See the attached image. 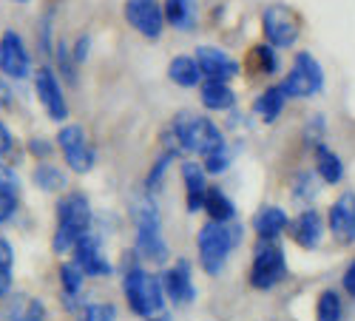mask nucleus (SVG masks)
Listing matches in <instances>:
<instances>
[{
    "label": "nucleus",
    "instance_id": "16",
    "mask_svg": "<svg viewBox=\"0 0 355 321\" xmlns=\"http://www.w3.org/2000/svg\"><path fill=\"white\" fill-rule=\"evenodd\" d=\"M165 290H168V296L176 302V304H185L193 299V284H191V273H188V261H180L173 270L165 273L162 279Z\"/></svg>",
    "mask_w": 355,
    "mask_h": 321
},
{
    "label": "nucleus",
    "instance_id": "10",
    "mask_svg": "<svg viewBox=\"0 0 355 321\" xmlns=\"http://www.w3.org/2000/svg\"><path fill=\"white\" fill-rule=\"evenodd\" d=\"M125 17L145 37H159L162 35L165 15H162L159 0H128L125 3Z\"/></svg>",
    "mask_w": 355,
    "mask_h": 321
},
{
    "label": "nucleus",
    "instance_id": "11",
    "mask_svg": "<svg viewBox=\"0 0 355 321\" xmlns=\"http://www.w3.org/2000/svg\"><path fill=\"white\" fill-rule=\"evenodd\" d=\"M284 276V256L276 245H261L256 250V261H253V273H250V281L253 287L259 290H268L273 287L276 281H282Z\"/></svg>",
    "mask_w": 355,
    "mask_h": 321
},
{
    "label": "nucleus",
    "instance_id": "33",
    "mask_svg": "<svg viewBox=\"0 0 355 321\" xmlns=\"http://www.w3.org/2000/svg\"><path fill=\"white\" fill-rule=\"evenodd\" d=\"M17 211V193H9V191H0V225L9 222Z\"/></svg>",
    "mask_w": 355,
    "mask_h": 321
},
{
    "label": "nucleus",
    "instance_id": "17",
    "mask_svg": "<svg viewBox=\"0 0 355 321\" xmlns=\"http://www.w3.org/2000/svg\"><path fill=\"white\" fill-rule=\"evenodd\" d=\"M321 216H318V211H304L299 219H295V225H293V236H295V242H299L302 248H318V242H321Z\"/></svg>",
    "mask_w": 355,
    "mask_h": 321
},
{
    "label": "nucleus",
    "instance_id": "30",
    "mask_svg": "<svg viewBox=\"0 0 355 321\" xmlns=\"http://www.w3.org/2000/svg\"><path fill=\"white\" fill-rule=\"evenodd\" d=\"M83 321H114V307L111 304H88L83 310Z\"/></svg>",
    "mask_w": 355,
    "mask_h": 321
},
{
    "label": "nucleus",
    "instance_id": "9",
    "mask_svg": "<svg viewBox=\"0 0 355 321\" xmlns=\"http://www.w3.org/2000/svg\"><path fill=\"white\" fill-rule=\"evenodd\" d=\"M35 92L46 108V114L51 116L54 123H63L69 116V105H66V97H63V89H60V80L54 77V71L49 66L37 69L35 74Z\"/></svg>",
    "mask_w": 355,
    "mask_h": 321
},
{
    "label": "nucleus",
    "instance_id": "4",
    "mask_svg": "<svg viewBox=\"0 0 355 321\" xmlns=\"http://www.w3.org/2000/svg\"><path fill=\"white\" fill-rule=\"evenodd\" d=\"M125 296L137 315L154 318L162 310V281L148 276L139 268H131L125 273Z\"/></svg>",
    "mask_w": 355,
    "mask_h": 321
},
{
    "label": "nucleus",
    "instance_id": "31",
    "mask_svg": "<svg viewBox=\"0 0 355 321\" xmlns=\"http://www.w3.org/2000/svg\"><path fill=\"white\" fill-rule=\"evenodd\" d=\"M205 157H208V162H205V171H211V173L225 171L227 162H230V154H227L225 145H222V148H216V151H211V154H205Z\"/></svg>",
    "mask_w": 355,
    "mask_h": 321
},
{
    "label": "nucleus",
    "instance_id": "14",
    "mask_svg": "<svg viewBox=\"0 0 355 321\" xmlns=\"http://www.w3.org/2000/svg\"><path fill=\"white\" fill-rule=\"evenodd\" d=\"M196 66L202 74H208L211 80H230L236 77V71H239V66H236V60H230V57L214 46H202L196 51Z\"/></svg>",
    "mask_w": 355,
    "mask_h": 321
},
{
    "label": "nucleus",
    "instance_id": "5",
    "mask_svg": "<svg viewBox=\"0 0 355 321\" xmlns=\"http://www.w3.org/2000/svg\"><path fill=\"white\" fill-rule=\"evenodd\" d=\"M137 219V248L145 259L165 261L168 259V245L162 242V230H159V214L151 202H137L134 208Z\"/></svg>",
    "mask_w": 355,
    "mask_h": 321
},
{
    "label": "nucleus",
    "instance_id": "40",
    "mask_svg": "<svg viewBox=\"0 0 355 321\" xmlns=\"http://www.w3.org/2000/svg\"><path fill=\"white\" fill-rule=\"evenodd\" d=\"M344 287H347V293L355 299V261L347 268V273H344Z\"/></svg>",
    "mask_w": 355,
    "mask_h": 321
},
{
    "label": "nucleus",
    "instance_id": "25",
    "mask_svg": "<svg viewBox=\"0 0 355 321\" xmlns=\"http://www.w3.org/2000/svg\"><path fill=\"white\" fill-rule=\"evenodd\" d=\"M168 74H171V80H173L176 85H185V89L196 85L199 77H202L196 60H191V57H176V60L171 63V69H168Z\"/></svg>",
    "mask_w": 355,
    "mask_h": 321
},
{
    "label": "nucleus",
    "instance_id": "35",
    "mask_svg": "<svg viewBox=\"0 0 355 321\" xmlns=\"http://www.w3.org/2000/svg\"><path fill=\"white\" fill-rule=\"evenodd\" d=\"M28 151H32L35 157H40V162H46V157L51 154V145H49V142H43L40 137H35L32 142H28Z\"/></svg>",
    "mask_w": 355,
    "mask_h": 321
},
{
    "label": "nucleus",
    "instance_id": "41",
    "mask_svg": "<svg viewBox=\"0 0 355 321\" xmlns=\"http://www.w3.org/2000/svg\"><path fill=\"white\" fill-rule=\"evenodd\" d=\"M85 54H88V37H80L77 49H74V57H77V60H85Z\"/></svg>",
    "mask_w": 355,
    "mask_h": 321
},
{
    "label": "nucleus",
    "instance_id": "1",
    "mask_svg": "<svg viewBox=\"0 0 355 321\" xmlns=\"http://www.w3.org/2000/svg\"><path fill=\"white\" fill-rule=\"evenodd\" d=\"M92 225V208H88V199L83 193H69L57 202V230L51 248L54 253H71L74 245L88 233Z\"/></svg>",
    "mask_w": 355,
    "mask_h": 321
},
{
    "label": "nucleus",
    "instance_id": "34",
    "mask_svg": "<svg viewBox=\"0 0 355 321\" xmlns=\"http://www.w3.org/2000/svg\"><path fill=\"white\" fill-rule=\"evenodd\" d=\"M0 191L17 193V173H15L6 162H0Z\"/></svg>",
    "mask_w": 355,
    "mask_h": 321
},
{
    "label": "nucleus",
    "instance_id": "21",
    "mask_svg": "<svg viewBox=\"0 0 355 321\" xmlns=\"http://www.w3.org/2000/svg\"><path fill=\"white\" fill-rule=\"evenodd\" d=\"M233 92L227 89V83H222V80H211V83H205L202 85V103L208 105L211 111H225V108H230L233 105Z\"/></svg>",
    "mask_w": 355,
    "mask_h": 321
},
{
    "label": "nucleus",
    "instance_id": "2",
    "mask_svg": "<svg viewBox=\"0 0 355 321\" xmlns=\"http://www.w3.org/2000/svg\"><path fill=\"white\" fill-rule=\"evenodd\" d=\"M173 137L180 139V145L185 151H193V154H211L225 145L219 128L211 120H205V116H191V114L176 116Z\"/></svg>",
    "mask_w": 355,
    "mask_h": 321
},
{
    "label": "nucleus",
    "instance_id": "36",
    "mask_svg": "<svg viewBox=\"0 0 355 321\" xmlns=\"http://www.w3.org/2000/svg\"><path fill=\"white\" fill-rule=\"evenodd\" d=\"M12 261H15V253H12V245L0 236V268L12 270Z\"/></svg>",
    "mask_w": 355,
    "mask_h": 321
},
{
    "label": "nucleus",
    "instance_id": "8",
    "mask_svg": "<svg viewBox=\"0 0 355 321\" xmlns=\"http://www.w3.org/2000/svg\"><path fill=\"white\" fill-rule=\"evenodd\" d=\"M57 142H60V151H63V157H66V162H69L71 171H77V173L92 171L94 151H92V145H88V139H85V131L80 125L60 128V134H57Z\"/></svg>",
    "mask_w": 355,
    "mask_h": 321
},
{
    "label": "nucleus",
    "instance_id": "13",
    "mask_svg": "<svg viewBox=\"0 0 355 321\" xmlns=\"http://www.w3.org/2000/svg\"><path fill=\"white\" fill-rule=\"evenodd\" d=\"M74 261H77V268L85 273V276H108L111 273V265L105 261V256L100 253V242L94 236H85L74 245Z\"/></svg>",
    "mask_w": 355,
    "mask_h": 321
},
{
    "label": "nucleus",
    "instance_id": "18",
    "mask_svg": "<svg viewBox=\"0 0 355 321\" xmlns=\"http://www.w3.org/2000/svg\"><path fill=\"white\" fill-rule=\"evenodd\" d=\"M46 307L35 296H15L6 304V321H43Z\"/></svg>",
    "mask_w": 355,
    "mask_h": 321
},
{
    "label": "nucleus",
    "instance_id": "6",
    "mask_svg": "<svg viewBox=\"0 0 355 321\" xmlns=\"http://www.w3.org/2000/svg\"><path fill=\"white\" fill-rule=\"evenodd\" d=\"M321 83H324V74H321V66L315 63V57L299 54L282 89L290 97H313L321 89Z\"/></svg>",
    "mask_w": 355,
    "mask_h": 321
},
{
    "label": "nucleus",
    "instance_id": "43",
    "mask_svg": "<svg viewBox=\"0 0 355 321\" xmlns=\"http://www.w3.org/2000/svg\"><path fill=\"white\" fill-rule=\"evenodd\" d=\"M15 3H26V0H15Z\"/></svg>",
    "mask_w": 355,
    "mask_h": 321
},
{
    "label": "nucleus",
    "instance_id": "42",
    "mask_svg": "<svg viewBox=\"0 0 355 321\" xmlns=\"http://www.w3.org/2000/svg\"><path fill=\"white\" fill-rule=\"evenodd\" d=\"M12 103V92H9V85L0 83V108H6Z\"/></svg>",
    "mask_w": 355,
    "mask_h": 321
},
{
    "label": "nucleus",
    "instance_id": "29",
    "mask_svg": "<svg viewBox=\"0 0 355 321\" xmlns=\"http://www.w3.org/2000/svg\"><path fill=\"white\" fill-rule=\"evenodd\" d=\"M83 279H85V273L77 268V261H66V265H60V284L66 290V296H77L80 293Z\"/></svg>",
    "mask_w": 355,
    "mask_h": 321
},
{
    "label": "nucleus",
    "instance_id": "39",
    "mask_svg": "<svg viewBox=\"0 0 355 321\" xmlns=\"http://www.w3.org/2000/svg\"><path fill=\"white\" fill-rule=\"evenodd\" d=\"M12 290V270H6V268H0V299H3L6 293Z\"/></svg>",
    "mask_w": 355,
    "mask_h": 321
},
{
    "label": "nucleus",
    "instance_id": "28",
    "mask_svg": "<svg viewBox=\"0 0 355 321\" xmlns=\"http://www.w3.org/2000/svg\"><path fill=\"white\" fill-rule=\"evenodd\" d=\"M341 313H344V307H341L338 293L336 290H324L318 299V310H315L318 321H341Z\"/></svg>",
    "mask_w": 355,
    "mask_h": 321
},
{
    "label": "nucleus",
    "instance_id": "12",
    "mask_svg": "<svg viewBox=\"0 0 355 321\" xmlns=\"http://www.w3.org/2000/svg\"><path fill=\"white\" fill-rule=\"evenodd\" d=\"M261 26H264V37L273 46H290L299 37V20L293 17L287 6H270L261 17Z\"/></svg>",
    "mask_w": 355,
    "mask_h": 321
},
{
    "label": "nucleus",
    "instance_id": "38",
    "mask_svg": "<svg viewBox=\"0 0 355 321\" xmlns=\"http://www.w3.org/2000/svg\"><path fill=\"white\" fill-rule=\"evenodd\" d=\"M168 159H171V157H162V159L157 162V168L148 173V185H151V188H157V182H159V177H162V171L168 168Z\"/></svg>",
    "mask_w": 355,
    "mask_h": 321
},
{
    "label": "nucleus",
    "instance_id": "19",
    "mask_svg": "<svg viewBox=\"0 0 355 321\" xmlns=\"http://www.w3.org/2000/svg\"><path fill=\"white\" fill-rule=\"evenodd\" d=\"M162 15L173 28L188 32V28H193V23H196V0H165Z\"/></svg>",
    "mask_w": 355,
    "mask_h": 321
},
{
    "label": "nucleus",
    "instance_id": "15",
    "mask_svg": "<svg viewBox=\"0 0 355 321\" xmlns=\"http://www.w3.org/2000/svg\"><path fill=\"white\" fill-rule=\"evenodd\" d=\"M330 230L341 242H355V193L338 196L330 211Z\"/></svg>",
    "mask_w": 355,
    "mask_h": 321
},
{
    "label": "nucleus",
    "instance_id": "26",
    "mask_svg": "<svg viewBox=\"0 0 355 321\" xmlns=\"http://www.w3.org/2000/svg\"><path fill=\"white\" fill-rule=\"evenodd\" d=\"M315 159H318V173H321L324 182H338L344 177V165H341V159L330 148L318 145V148H315Z\"/></svg>",
    "mask_w": 355,
    "mask_h": 321
},
{
    "label": "nucleus",
    "instance_id": "24",
    "mask_svg": "<svg viewBox=\"0 0 355 321\" xmlns=\"http://www.w3.org/2000/svg\"><path fill=\"white\" fill-rule=\"evenodd\" d=\"M256 114H259V120H264V123H273L276 116L282 114V108H284V89H268L259 100H256Z\"/></svg>",
    "mask_w": 355,
    "mask_h": 321
},
{
    "label": "nucleus",
    "instance_id": "20",
    "mask_svg": "<svg viewBox=\"0 0 355 321\" xmlns=\"http://www.w3.org/2000/svg\"><path fill=\"white\" fill-rule=\"evenodd\" d=\"M182 180H185V188H188V211H199L205 205V193H208L205 173L193 162H185L182 165Z\"/></svg>",
    "mask_w": 355,
    "mask_h": 321
},
{
    "label": "nucleus",
    "instance_id": "23",
    "mask_svg": "<svg viewBox=\"0 0 355 321\" xmlns=\"http://www.w3.org/2000/svg\"><path fill=\"white\" fill-rule=\"evenodd\" d=\"M256 230H259V236H264V239H273V236H279V233L287 227V216H284V211H279V208H264V211H259L256 214Z\"/></svg>",
    "mask_w": 355,
    "mask_h": 321
},
{
    "label": "nucleus",
    "instance_id": "27",
    "mask_svg": "<svg viewBox=\"0 0 355 321\" xmlns=\"http://www.w3.org/2000/svg\"><path fill=\"white\" fill-rule=\"evenodd\" d=\"M202 208H208L211 219L219 222V225L233 216V202H230L222 191H208V193H205V205H202Z\"/></svg>",
    "mask_w": 355,
    "mask_h": 321
},
{
    "label": "nucleus",
    "instance_id": "7",
    "mask_svg": "<svg viewBox=\"0 0 355 321\" xmlns=\"http://www.w3.org/2000/svg\"><path fill=\"white\" fill-rule=\"evenodd\" d=\"M0 71H3L9 80H26L28 71H32V57H28V49L23 43V37L12 28H6L0 35Z\"/></svg>",
    "mask_w": 355,
    "mask_h": 321
},
{
    "label": "nucleus",
    "instance_id": "32",
    "mask_svg": "<svg viewBox=\"0 0 355 321\" xmlns=\"http://www.w3.org/2000/svg\"><path fill=\"white\" fill-rule=\"evenodd\" d=\"M256 60H259V71H261V74H273V71L279 69L273 49H264V46H259V49H256Z\"/></svg>",
    "mask_w": 355,
    "mask_h": 321
},
{
    "label": "nucleus",
    "instance_id": "3",
    "mask_svg": "<svg viewBox=\"0 0 355 321\" xmlns=\"http://www.w3.org/2000/svg\"><path fill=\"white\" fill-rule=\"evenodd\" d=\"M239 242V227H222L219 222H211L199 230V259H202V268L208 270L211 276H216L225 261L230 248Z\"/></svg>",
    "mask_w": 355,
    "mask_h": 321
},
{
    "label": "nucleus",
    "instance_id": "22",
    "mask_svg": "<svg viewBox=\"0 0 355 321\" xmlns=\"http://www.w3.org/2000/svg\"><path fill=\"white\" fill-rule=\"evenodd\" d=\"M32 180H35V185L40 188V191H63L66 185H69V180H66V173L57 168V165H51V162H40L37 168H35V173H32Z\"/></svg>",
    "mask_w": 355,
    "mask_h": 321
},
{
    "label": "nucleus",
    "instance_id": "37",
    "mask_svg": "<svg viewBox=\"0 0 355 321\" xmlns=\"http://www.w3.org/2000/svg\"><path fill=\"white\" fill-rule=\"evenodd\" d=\"M12 151V131L0 123V157H6Z\"/></svg>",
    "mask_w": 355,
    "mask_h": 321
}]
</instances>
